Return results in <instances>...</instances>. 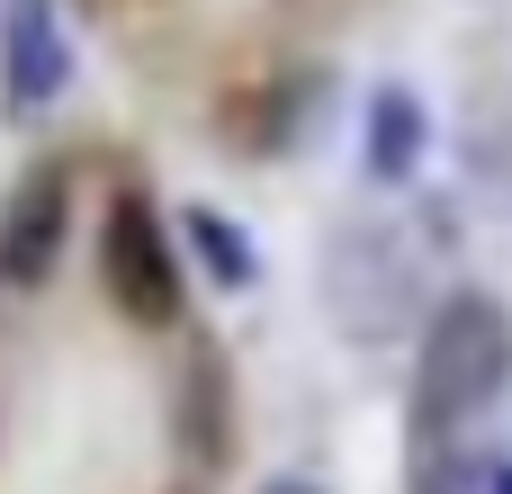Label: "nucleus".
Returning <instances> with one entry per match:
<instances>
[{"instance_id":"nucleus-4","label":"nucleus","mask_w":512,"mask_h":494,"mask_svg":"<svg viewBox=\"0 0 512 494\" xmlns=\"http://www.w3.org/2000/svg\"><path fill=\"white\" fill-rule=\"evenodd\" d=\"M63 234H72V171L36 162L0 198V288H45L63 261Z\"/></svg>"},{"instance_id":"nucleus-6","label":"nucleus","mask_w":512,"mask_h":494,"mask_svg":"<svg viewBox=\"0 0 512 494\" xmlns=\"http://www.w3.org/2000/svg\"><path fill=\"white\" fill-rule=\"evenodd\" d=\"M180 450H189L198 477H216V468L234 459V378H225V360H216L207 342H198L189 369H180Z\"/></svg>"},{"instance_id":"nucleus-1","label":"nucleus","mask_w":512,"mask_h":494,"mask_svg":"<svg viewBox=\"0 0 512 494\" xmlns=\"http://www.w3.org/2000/svg\"><path fill=\"white\" fill-rule=\"evenodd\" d=\"M512 387V306L495 288H450L441 306H423V342H414V441H459L477 414H495Z\"/></svg>"},{"instance_id":"nucleus-9","label":"nucleus","mask_w":512,"mask_h":494,"mask_svg":"<svg viewBox=\"0 0 512 494\" xmlns=\"http://www.w3.org/2000/svg\"><path fill=\"white\" fill-rule=\"evenodd\" d=\"M252 494H333V486H324V477H315V468H279V477H270V486H252Z\"/></svg>"},{"instance_id":"nucleus-5","label":"nucleus","mask_w":512,"mask_h":494,"mask_svg":"<svg viewBox=\"0 0 512 494\" xmlns=\"http://www.w3.org/2000/svg\"><path fill=\"white\" fill-rule=\"evenodd\" d=\"M63 81H72V36L54 0H0V108L36 117L63 99Z\"/></svg>"},{"instance_id":"nucleus-3","label":"nucleus","mask_w":512,"mask_h":494,"mask_svg":"<svg viewBox=\"0 0 512 494\" xmlns=\"http://www.w3.org/2000/svg\"><path fill=\"white\" fill-rule=\"evenodd\" d=\"M99 288L135 333L180 324V243H171L153 198H108V216H99Z\"/></svg>"},{"instance_id":"nucleus-10","label":"nucleus","mask_w":512,"mask_h":494,"mask_svg":"<svg viewBox=\"0 0 512 494\" xmlns=\"http://www.w3.org/2000/svg\"><path fill=\"white\" fill-rule=\"evenodd\" d=\"M486 494H512V459H486Z\"/></svg>"},{"instance_id":"nucleus-7","label":"nucleus","mask_w":512,"mask_h":494,"mask_svg":"<svg viewBox=\"0 0 512 494\" xmlns=\"http://www.w3.org/2000/svg\"><path fill=\"white\" fill-rule=\"evenodd\" d=\"M423 144H432V117H423V99H414L405 81H378V99H369V126H360V162H369V180L405 189V180L423 171Z\"/></svg>"},{"instance_id":"nucleus-2","label":"nucleus","mask_w":512,"mask_h":494,"mask_svg":"<svg viewBox=\"0 0 512 494\" xmlns=\"http://www.w3.org/2000/svg\"><path fill=\"white\" fill-rule=\"evenodd\" d=\"M324 315H333L342 342H360V351L405 342V333L423 324L414 252H405L387 225H333V243H324Z\"/></svg>"},{"instance_id":"nucleus-8","label":"nucleus","mask_w":512,"mask_h":494,"mask_svg":"<svg viewBox=\"0 0 512 494\" xmlns=\"http://www.w3.org/2000/svg\"><path fill=\"white\" fill-rule=\"evenodd\" d=\"M180 234H189V252L207 261V279H216V288H252V279H261V243H252L243 225H225L216 207H189V216H180Z\"/></svg>"}]
</instances>
